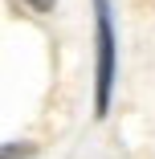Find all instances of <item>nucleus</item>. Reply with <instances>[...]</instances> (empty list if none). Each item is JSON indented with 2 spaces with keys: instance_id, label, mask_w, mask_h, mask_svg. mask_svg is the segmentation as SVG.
<instances>
[{
  "instance_id": "obj_2",
  "label": "nucleus",
  "mask_w": 155,
  "mask_h": 159,
  "mask_svg": "<svg viewBox=\"0 0 155 159\" xmlns=\"http://www.w3.org/2000/svg\"><path fill=\"white\" fill-rule=\"evenodd\" d=\"M25 4L33 8V12H53V4H57V0H25Z\"/></svg>"
},
{
  "instance_id": "obj_1",
  "label": "nucleus",
  "mask_w": 155,
  "mask_h": 159,
  "mask_svg": "<svg viewBox=\"0 0 155 159\" xmlns=\"http://www.w3.org/2000/svg\"><path fill=\"white\" fill-rule=\"evenodd\" d=\"M94 45H98V66H94V110L98 118L110 110V90H114V25H110V0H94Z\"/></svg>"
}]
</instances>
